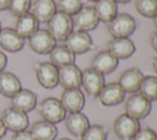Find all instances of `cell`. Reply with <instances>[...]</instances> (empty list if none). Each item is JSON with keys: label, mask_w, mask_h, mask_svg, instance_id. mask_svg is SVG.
<instances>
[{"label": "cell", "mask_w": 157, "mask_h": 140, "mask_svg": "<svg viewBox=\"0 0 157 140\" xmlns=\"http://www.w3.org/2000/svg\"><path fill=\"white\" fill-rule=\"evenodd\" d=\"M135 28V18L129 14H118L108 23V32L113 38H129Z\"/></svg>", "instance_id": "obj_1"}, {"label": "cell", "mask_w": 157, "mask_h": 140, "mask_svg": "<svg viewBox=\"0 0 157 140\" xmlns=\"http://www.w3.org/2000/svg\"><path fill=\"white\" fill-rule=\"evenodd\" d=\"M47 23L48 32L55 38V41H65L74 28L71 16L60 11H56Z\"/></svg>", "instance_id": "obj_2"}, {"label": "cell", "mask_w": 157, "mask_h": 140, "mask_svg": "<svg viewBox=\"0 0 157 140\" xmlns=\"http://www.w3.org/2000/svg\"><path fill=\"white\" fill-rule=\"evenodd\" d=\"M39 114L43 120L56 124L63 122L66 118V111L64 109L60 99L54 97L44 98L39 104Z\"/></svg>", "instance_id": "obj_3"}, {"label": "cell", "mask_w": 157, "mask_h": 140, "mask_svg": "<svg viewBox=\"0 0 157 140\" xmlns=\"http://www.w3.org/2000/svg\"><path fill=\"white\" fill-rule=\"evenodd\" d=\"M1 122L4 123L6 130H10L12 133H17V131H22L26 130L28 126V117L27 113L21 112L13 107H7L2 111L1 117H0Z\"/></svg>", "instance_id": "obj_4"}, {"label": "cell", "mask_w": 157, "mask_h": 140, "mask_svg": "<svg viewBox=\"0 0 157 140\" xmlns=\"http://www.w3.org/2000/svg\"><path fill=\"white\" fill-rule=\"evenodd\" d=\"M140 129L139 119L132 118L128 113L120 114L114 122V133L120 140H132Z\"/></svg>", "instance_id": "obj_5"}, {"label": "cell", "mask_w": 157, "mask_h": 140, "mask_svg": "<svg viewBox=\"0 0 157 140\" xmlns=\"http://www.w3.org/2000/svg\"><path fill=\"white\" fill-rule=\"evenodd\" d=\"M71 20H72V27L76 28V31L87 32V33L90 31H93L99 23V20L96 15L93 6L82 7L77 14H75L71 17Z\"/></svg>", "instance_id": "obj_6"}, {"label": "cell", "mask_w": 157, "mask_h": 140, "mask_svg": "<svg viewBox=\"0 0 157 140\" xmlns=\"http://www.w3.org/2000/svg\"><path fill=\"white\" fill-rule=\"evenodd\" d=\"M36 77L44 88H54L59 84V68L50 61H43L36 65Z\"/></svg>", "instance_id": "obj_7"}, {"label": "cell", "mask_w": 157, "mask_h": 140, "mask_svg": "<svg viewBox=\"0 0 157 140\" xmlns=\"http://www.w3.org/2000/svg\"><path fill=\"white\" fill-rule=\"evenodd\" d=\"M28 44L31 49L37 54H49L56 45L55 38L48 32V29H37L29 38Z\"/></svg>", "instance_id": "obj_8"}, {"label": "cell", "mask_w": 157, "mask_h": 140, "mask_svg": "<svg viewBox=\"0 0 157 140\" xmlns=\"http://www.w3.org/2000/svg\"><path fill=\"white\" fill-rule=\"evenodd\" d=\"M81 85L83 86L85 91L91 97H98L102 88L105 85L104 75L94 70L93 68H87L82 71V81Z\"/></svg>", "instance_id": "obj_9"}, {"label": "cell", "mask_w": 157, "mask_h": 140, "mask_svg": "<svg viewBox=\"0 0 157 140\" xmlns=\"http://www.w3.org/2000/svg\"><path fill=\"white\" fill-rule=\"evenodd\" d=\"M151 102L146 99L140 93H134L131 97L128 98L125 103V111L129 115H131L135 119H142L146 118L151 112Z\"/></svg>", "instance_id": "obj_10"}, {"label": "cell", "mask_w": 157, "mask_h": 140, "mask_svg": "<svg viewBox=\"0 0 157 140\" xmlns=\"http://www.w3.org/2000/svg\"><path fill=\"white\" fill-rule=\"evenodd\" d=\"M65 45L76 55V54H83L88 52L92 45V37L87 32L81 31H72L69 37L65 39Z\"/></svg>", "instance_id": "obj_11"}, {"label": "cell", "mask_w": 157, "mask_h": 140, "mask_svg": "<svg viewBox=\"0 0 157 140\" xmlns=\"http://www.w3.org/2000/svg\"><path fill=\"white\" fill-rule=\"evenodd\" d=\"M60 102L66 113L81 112L85 106V95L80 88H66L61 93Z\"/></svg>", "instance_id": "obj_12"}, {"label": "cell", "mask_w": 157, "mask_h": 140, "mask_svg": "<svg viewBox=\"0 0 157 140\" xmlns=\"http://www.w3.org/2000/svg\"><path fill=\"white\" fill-rule=\"evenodd\" d=\"M82 81V71L75 65H65L59 68V84L66 88H80Z\"/></svg>", "instance_id": "obj_13"}, {"label": "cell", "mask_w": 157, "mask_h": 140, "mask_svg": "<svg viewBox=\"0 0 157 140\" xmlns=\"http://www.w3.org/2000/svg\"><path fill=\"white\" fill-rule=\"evenodd\" d=\"M99 102L105 107H113L120 104L125 98V92L118 82H109L104 85L101 93L98 95Z\"/></svg>", "instance_id": "obj_14"}, {"label": "cell", "mask_w": 157, "mask_h": 140, "mask_svg": "<svg viewBox=\"0 0 157 140\" xmlns=\"http://www.w3.org/2000/svg\"><path fill=\"white\" fill-rule=\"evenodd\" d=\"M25 45V38H22L15 28L5 27L0 29V47L10 53L20 52Z\"/></svg>", "instance_id": "obj_15"}, {"label": "cell", "mask_w": 157, "mask_h": 140, "mask_svg": "<svg viewBox=\"0 0 157 140\" xmlns=\"http://www.w3.org/2000/svg\"><path fill=\"white\" fill-rule=\"evenodd\" d=\"M118 64L119 60L109 50L98 52L92 60V68L98 72H101L102 75L112 74L118 68Z\"/></svg>", "instance_id": "obj_16"}, {"label": "cell", "mask_w": 157, "mask_h": 140, "mask_svg": "<svg viewBox=\"0 0 157 140\" xmlns=\"http://www.w3.org/2000/svg\"><path fill=\"white\" fill-rule=\"evenodd\" d=\"M144 79V74L137 68H131L125 70L119 79V85L126 93H135L139 91V87L141 85V81Z\"/></svg>", "instance_id": "obj_17"}, {"label": "cell", "mask_w": 157, "mask_h": 140, "mask_svg": "<svg viewBox=\"0 0 157 140\" xmlns=\"http://www.w3.org/2000/svg\"><path fill=\"white\" fill-rule=\"evenodd\" d=\"M11 107L28 113L31 111H33L37 106V95L27 88H21L12 98H11Z\"/></svg>", "instance_id": "obj_18"}, {"label": "cell", "mask_w": 157, "mask_h": 140, "mask_svg": "<svg viewBox=\"0 0 157 140\" xmlns=\"http://www.w3.org/2000/svg\"><path fill=\"white\" fill-rule=\"evenodd\" d=\"M55 12L56 5L54 0H34L31 6V14L39 23H47Z\"/></svg>", "instance_id": "obj_19"}, {"label": "cell", "mask_w": 157, "mask_h": 140, "mask_svg": "<svg viewBox=\"0 0 157 140\" xmlns=\"http://www.w3.org/2000/svg\"><path fill=\"white\" fill-rule=\"evenodd\" d=\"M108 50L118 59H128L135 53V44L130 38H113L108 43Z\"/></svg>", "instance_id": "obj_20"}, {"label": "cell", "mask_w": 157, "mask_h": 140, "mask_svg": "<svg viewBox=\"0 0 157 140\" xmlns=\"http://www.w3.org/2000/svg\"><path fill=\"white\" fill-rule=\"evenodd\" d=\"M22 88L20 79L11 71L0 72V95L7 98H12Z\"/></svg>", "instance_id": "obj_21"}, {"label": "cell", "mask_w": 157, "mask_h": 140, "mask_svg": "<svg viewBox=\"0 0 157 140\" xmlns=\"http://www.w3.org/2000/svg\"><path fill=\"white\" fill-rule=\"evenodd\" d=\"M65 124L70 134H72L74 136H80V138L91 125L88 118L81 112L69 113V115L65 118Z\"/></svg>", "instance_id": "obj_22"}, {"label": "cell", "mask_w": 157, "mask_h": 140, "mask_svg": "<svg viewBox=\"0 0 157 140\" xmlns=\"http://www.w3.org/2000/svg\"><path fill=\"white\" fill-rule=\"evenodd\" d=\"M29 133L34 140H55L58 136V128L55 124L47 120H38L33 123Z\"/></svg>", "instance_id": "obj_23"}, {"label": "cell", "mask_w": 157, "mask_h": 140, "mask_svg": "<svg viewBox=\"0 0 157 140\" xmlns=\"http://www.w3.org/2000/svg\"><path fill=\"white\" fill-rule=\"evenodd\" d=\"M38 25L39 22L37 21V18L31 12H27L17 17L15 31L22 38H29L38 29Z\"/></svg>", "instance_id": "obj_24"}, {"label": "cell", "mask_w": 157, "mask_h": 140, "mask_svg": "<svg viewBox=\"0 0 157 140\" xmlns=\"http://www.w3.org/2000/svg\"><path fill=\"white\" fill-rule=\"evenodd\" d=\"M49 56H50V63L54 64L56 68L75 64V54L65 44L55 45L53 50L49 53Z\"/></svg>", "instance_id": "obj_25"}, {"label": "cell", "mask_w": 157, "mask_h": 140, "mask_svg": "<svg viewBox=\"0 0 157 140\" xmlns=\"http://www.w3.org/2000/svg\"><path fill=\"white\" fill-rule=\"evenodd\" d=\"M93 7L98 20L105 23H109L118 15V4L113 0H98Z\"/></svg>", "instance_id": "obj_26"}, {"label": "cell", "mask_w": 157, "mask_h": 140, "mask_svg": "<svg viewBox=\"0 0 157 140\" xmlns=\"http://www.w3.org/2000/svg\"><path fill=\"white\" fill-rule=\"evenodd\" d=\"M139 91V93L142 95L150 102L157 101V76H144Z\"/></svg>", "instance_id": "obj_27"}, {"label": "cell", "mask_w": 157, "mask_h": 140, "mask_svg": "<svg viewBox=\"0 0 157 140\" xmlns=\"http://www.w3.org/2000/svg\"><path fill=\"white\" fill-rule=\"evenodd\" d=\"M55 5H56V10L69 16H74L83 7L82 0H56Z\"/></svg>", "instance_id": "obj_28"}, {"label": "cell", "mask_w": 157, "mask_h": 140, "mask_svg": "<svg viewBox=\"0 0 157 140\" xmlns=\"http://www.w3.org/2000/svg\"><path fill=\"white\" fill-rule=\"evenodd\" d=\"M137 12L147 18H153L157 15V0H136Z\"/></svg>", "instance_id": "obj_29"}, {"label": "cell", "mask_w": 157, "mask_h": 140, "mask_svg": "<svg viewBox=\"0 0 157 140\" xmlns=\"http://www.w3.org/2000/svg\"><path fill=\"white\" fill-rule=\"evenodd\" d=\"M108 131L103 125H90L88 129L81 136V140H107Z\"/></svg>", "instance_id": "obj_30"}, {"label": "cell", "mask_w": 157, "mask_h": 140, "mask_svg": "<svg viewBox=\"0 0 157 140\" xmlns=\"http://www.w3.org/2000/svg\"><path fill=\"white\" fill-rule=\"evenodd\" d=\"M31 6H32V0H10L7 10L11 12V15L18 17L23 14L29 12Z\"/></svg>", "instance_id": "obj_31"}, {"label": "cell", "mask_w": 157, "mask_h": 140, "mask_svg": "<svg viewBox=\"0 0 157 140\" xmlns=\"http://www.w3.org/2000/svg\"><path fill=\"white\" fill-rule=\"evenodd\" d=\"M157 133L151 128H144L140 129L132 140H156Z\"/></svg>", "instance_id": "obj_32"}, {"label": "cell", "mask_w": 157, "mask_h": 140, "mask_svg": "<svg viewBox=\"0 0 157 140\" xmlns=\"http://www.w3.org/2000/svg\"><path fill=\"white\" fill-rule=\"evenodd\" d=\"M11 140H34V139L28 130H22V131L13 133L11 136Z\"/></svg>", "instance_id": "obj_33"}, {"label": "cell", "mask_w": 157, "mask_h": 140, "mask_svg": "<svg viewBox=\"0 0 157 140\" xmlns=\"http://www.w3.org/2000/svg\"><path fill=\"white\" fill-rule=\"evenodd\" d=\"M6 65H7V56H6V54L4 52L0 50V72L4 71Z\"/></svg>", "instance_id": "obj_34"}, {"label": "cell", "mask_w": 157, "mask_h": 140, "mask_svg": "<svg viewBox=\"0 0 157 140\" xmlns=\"http://www.w3.org/2000/svg\"><path fill=\"white\" fill-rule=\"evenodd\" d=\"M151 47L155 52H157V31L151 34Z\"/></svg>", "instance_id": "obj_35"}, {"label": "cell", "mask_w": 157, "mask_h": 140, "mask_svg": "<svg viewBox=\"0 0 157 140\" xmlns=\"http://www.w3.org/2000/svg\"><path fill=\"white\" fill-rule=\"evenodd\" d=\"M9 4H10V0H0V11L7 10L9 9Z\"/></svg>", "instance_id": "obj_36"}, {"label": "cell", "mask_w": 157, "mask_h": 140, "mask_svg": "<svg viewBox=\"0 0 157 140\" xmlns=\"http://www.w3.org/2000/svg\"><path fill=\"white\" fill-rule=\"evenodd\" d=\"M6 134V128H5V125H4V123L1 122V119H0V139L1 138H4V135Z\"/></svg>", "instance_id": "obj_37"}, {"label": "cell", "mask_w": 157, "mask_h": 140, "mask_svg": "<svg viewBox=\"0 0 157 140\" xmlns=\"http://www.w3.org/2000/svg\"><path fill=\"white\" fill-rule=\"evenodd\" d=\"M152 68H153V70H155V72L157 74V56L152 60Z\"/></svg>", "instance_id": "obj_38"}, {"label": "cell", "mask_w": 157, "mask_h": 140, "mask_svg": "<svg viewBox=\"0 0 157 140\" xmlns=\"http://www.w3.org/2000/svg\"><path fill=\"white\" fill-rule=\"evenodd\" d=\"M113 1H115L117 4H126V2H129L131 0H113Z\"/></svg>", "instance_id": "obj_39"}, {"label": "cell", "mask_w": 157, "mask_h": 140, "mask_svg": "<svg viewBox=\"0 0 157 140\" xmlns=\"http://www.w3.org/2000/svg\"><path fill=\"white\" fill-rule=\"evenodd\" d=\"M153 21H155V26H156V28H157V15L153 17Z\"/></svg>", "instance_id": "obj_40"}, {"label": "cell", "mask_w": 157, "mask_h": 140, "mask_svg": "<svg viewBox=\"0 0 157 140\" xmlns=\"http://www.w3.org/2000/svg\"><path fill=\"white\" fill-rule=\"evenodd\" d=\"M59 140H71V139H69V138H61V139H59Z\"/></svg>", "instance_id": "obj_41"}, {"label": "cell", "mask_w": 157, "mask_h": 140, "mask_svg": "<svg viewBox=\"0 0 157 140\" xmlns=\"http://www.w3.org/2000/svg\"><path fill=\"white\" fill-rule=\"evenodd\" d=\"M87 1H93V2H97L98 0H87Z\"/></svg>", "instance_id": "obj_42"}, {"label": "cell", "mask_w": 157, "mask_h": 140, "mask_svg": "<svg viewBox=\"0 0 157 140\" xmlns=\"http://www.w3.org/2000/svg\"><path fill=\"white\" fill-rule=\"evenodd\" d=\"M0 29H1V23H0Z\"/></svg>", "instance_id": "obj_43"}, {"label": "cell", "mask_w": 157, "mask_h": 140, "mask_svg": "<svg viewBox=\"0 0 157 140\" xmlns=\"http://www.w3.org/2000/svg\"><path fill=\"white\" fill-rule=\"evenodd\" d=\"M156 140H157V136H156Z\"/></svg>", "instance_id": "obj_44"}]
</instances>
